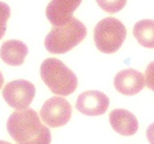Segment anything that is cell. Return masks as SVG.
Wrapping results in <instances>:
<instances>
[{"label": "cell", "mask_w": 154, "mask_h": 144, "mask_svg": "<svg viewBox=\"0 0 154 144\" xmlns=\"http://www.w3.org/2000/svg\"><path fill=\"white\" fill-rule=\"evenodd\" d=\"M28 54V48L24 43L19 40H7L2 43L0 48V57L5 63L10 66H20Z\"/></svg>", "instance_id": "obj_11"}, {"label": "cell", "mask_w": 154, "mask_h": 144, "mask_svg": "<svg viewBox=\"0 0 154 144\" xmlns=\"http://www.w3.org/2000/svg\"><path fill=\"white\" fill-rule=\"evenodd\" d=\"M133 35L139 44L146 48H154V20L143 19L133 27Z\"/></svg>", "instance_id": "obj_12"}, {"label": "cell", "mask_w": 154, "mask_h": 144, "mask_svg": "<svg viewBox=\"0 0 154 144\" xmlns=\"http://www.w3.org/2000/svg\"><path fill=\"white\" fill-rule=\"evenodd\" d=\"M11 16V9L7 3L0 2V40L3 38L7 30V23Z\"/></svg>", "instance_id": "obj_14"}, {"label": "cell", "mask_w": 154, "mask_h": 144, "mask_svg": "<svg viewBox=\"0 0 154 144\" xmlns=\"http://www.w3.org/2000/svg\"><path fill=\"white\" fill-rule=\"evenodd\" d=\"M86 35V26L79 19L72 17L63 26H54L51 30L46 36L44 46L51 54H64L81 43Z\"/></svg>", "instance_id": "obj_3"}, {"label": "cell", "mask_w": 154, "mask_h": 144, "mask_svg": "<svg viewBox=\"0 0 154 144\" xmlns=\"http://www.w3.org/2000/svg\"><path fill=\"white\" fill-rule=\"evenodd\" d=\"M35 95V87L31 82L18 79L8 82L2 90L4 100L16 110H25L32 103Z\"/></svg>", "instance_id": "obj_6"}, {"label": "cell", "mask_w": 154, "mask_h": 144, "mask_svg": "<svg viewBox=\"0 0 154 144\" xmlns=\"http://www.w3.org/2000/svg\"><path fill=\"white\" fill-rule=\"evenodd\" d=\"M144 79L147 87L154 91V61L148 65L144 73Z\"/></svg>", "instance_id": "obj_15"}, {"label": "cell", "mask_w": 154, "mask_h": 144, "mask_svg": "<svg viewBox=\"0 0 154 144\" xmlns=\"http://www.w3.org/2000/svg\"><path fill=\"white\" fill-rule=\"evenodd\" d=\"M0 144H11V142H8L3 141V140H0Z\"/></svg>", "instance_id": "obj_18"}, {"label": "cell", "mask_w": 154, "mask_h": 144, "mask_svg": "<svg viewBox=\"0 0 154 144\" xmlns=\"http://www.w3.org/2000/svg\"><path fill=\"white\" fill-rule=\"evenodd\" d=\"M112 129L123 136H131L138 130V121L132 112L125 109H115L109 113Z\"/></svg>", "instance_id": "obj_10"}, {"label": "cell", "mask_w": 154, "mask_h": 144, "mask_svg": "<svg viewBox=\"0 0 154 144\" xmlns=\"http://www.w3.org/2000/svg\"><path fill=\"white\" fill-rule=\"evenodd\" d=\"M127 30L119 19L108 17L96 24L94 29V42L96 48L104 54L117 51L125 42Z\"/></svg>", "instance_id": "obj_4"}, {"label": "cell", "mask_w": 154, "mask_h": 144, "mask_svg": "<svg viewBox=\"0 0 154 144\" xmlns=\"http://www.w3.org/2000/svg\"><path fill=\"white\" fill-rule=\"evenodd\" d=\"M82 0H51L46 8V16L53 26H61L72 18Z\"/></svg>", "instance_id": "obj_8"}, {"label": "cell", "mask_w": 154, "mask_h": 144, "mask_svg": "<svg viewBox=\"0 0 154 144\" xmlns=\"http://www.w3.org/2000/svg\"><path fill=\"white\" fill-rule=\"evenodd\" d=\"M7 130L16 144H51L50 130L31 108L15 110L7 122Z\"/></svg>", "instance_id": "obj_1"}, {"label": "cell", "mask_w": 154, "mask_h": 144, "mask_svg": "<svg viewBox=\"0 0 154 144\" xmlns=\"http://www.w3.org/2000/svg\"><path fill=\"white\" fill-rule=\"evenodd\" d=\"M3 82H4V78L2 76L1 71H0V89L2 88V85H3Z\"/></svg>", "instance_id": "obj_17"}, {"label": "cell", "mask_w": 154, "mask_h": 144, "mask_svg": "<svg viewBox=\"0 0 154 144\" xmlns=\"http://www.w3.org/2000/svg\"><path fill=\"white\" fill-rule=\"evenodd\" d=\"M109 106V98L99 91H87L78 96L75 108L78 111L88 116L103 115Z\"/></svg>", "instance_id": "obj_7"}, {"label": "cell", "mask_w": 154, "mask_h": 144, "mask_svg": "<svg viewBox=\"0 0 154 144\" xmlns=\"http://www.w3.org/2000/svg\"><path fill=\"white\" fill-rule=\"evenodd\" d=\"M146 137L150 144H154V122L149 125L147 128Z\"/></svg>", "instance_id": "obj_16"}, {"label": "cell", "mask_w": 154, "mask_h": 144, "mask_svg": "<svg viewBox=\"0 0 154 144\" xmlns=\"http://www.w3.org/2000/svg\"><path fill=\"white\" fill-rule=\"evenodd\" d=\"M145 79L141 72L137 70L125 69L118 72L114 78V86L124 95H134L143 90Z\"/></svg>", "instance_id": "obj_9"}, {"label": "cell", "mask_w": 154, "mask_h": 144, "mask_svg": "<svg viewBox=\"0 0 154 144\" xmlns=\"http://www.w3.org/2000/svg\"><path fill=\"white\" fill-rule=\"evenodd\" d=\"M40 75L50 91L57 95H69L78 86V79L74 72L55 58L43 61L40 67Z\"/></svg>", "instance_id": "obj_2"}, {"label": "cell", "mask_w": 154, "mask_h": 144, "mask_svg": "<svg viewBox=\"0 0 154 144\" xmlns=\"http://www.w3.org/2000/svg\"><path fill=\"white\" fill-rule=\"evenodd\" d=\"M97 4L103 11L115 14L125 7L127 0H96Z\"/></svg>", "instance_id": "obj_13"}, {"label": "cell", "mask_w": 154, "mask_h": 144, "mask_svg": "<svg viewBox=\"0 0 154 144\" xmlns=\"http://www.w3.org/2000/svg\"><path fill=\"white\" fill-rule=\"evenodd\" d=\"M72 111V106L66 98L54 96L43 103L39 115L46 125L51 128H56L69 122Z\"/></svg>", "instance_id": "obj_5"}]
</instances>
